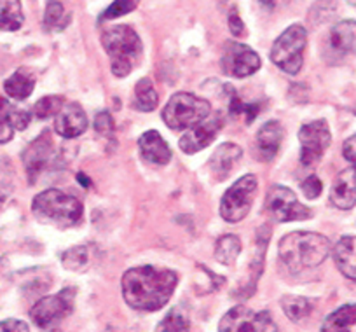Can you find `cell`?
Instances as JSON below:
<instances>
[{"instance_id":"cell-1","label":"cell","mask_w":356,"mask_h":332,"mask_svg":"<svg viewBox=\"0 0 356 332\" xmlns=\"http://www.w3.org/2000/svg\"><path fill=\"white\" fill-rule=\"evenodd\" d=\"M177 273L166 268L138 266L122 275V297L138 311H157L171 299L177 289Z\"/></svg>"},{"instance_id":"cell-2","label":"cell","mask_w":356,"mask_h":332,"mask_svg":"<svg viewBox=\"0 0 356 332\" xmlns=\"http://www.w3.org/2000/svg\"><path fill=\"white\" fill-rule=\"evenodd\" d=\"M280 259L292 273L316 268L332 252L330 239L311 231H296L283 236L278 246Z\"/></svg>"},{"instance_id":"cell-3","label":"cell","mask_w":356,"mask_h":332,"mask_svg":"<svg viewBox=\"0 0 356 332\" xmlns=\"http://www.w3.org/2000/svg\"><path fill=\"white\" fill-rule=\"evenodd\" d=\"M102 44L111 56V68L115 77H126L142 54V40L128 25H118L102 33Z\"/></svg>"},{"instance_id":"cell-4","label":"cell","mask_w":356,"mask_h":332,"mask_svg":"<svg viewBox=\"0 0 356 332\" xmlns=\"http://www.w3.org/2000/svg\"><path fill=\"white\" fill-rule=\"evenodd\" d=\"M32 210L37 219L60 228H74L82 222L84 215L81 200L60 189H47L37 194L32 201Z\"/></svg>"},{"instance_id":"cell-5","label":"cell","mask_w":356,"mask_h":332,"mask_svg":"<svg viewBox=\"0 0 356 332\" xmlns=\"http://www.w3.org/2000/svg\"><path fill=\"white\" fill-rule=\"evenodd\" d=\"M211 114L210 102L193 93H177L163 111V121L171 129H187L200 125Z\"/></svg>"},{"instance_id":"cell-6","label":"cell","mask_w":356,"mask_h":332,"mask_svg":"<svg viewBox=\"0 0 356 332\" xmlns=\"http://www.w3.org/2000/svg\"><path fill=\"white\" fill-rule=\"evenodd\" d=\"M307 32L302 25H292L276 39L271 49L273 63L290 75H297L304 63Z\"/></svg>"},{"instance_id":"cell-7","label":"cell","mask_w":356,"mask_h":332,"mask_svg":"<svg viewBox=\"0 0 356 332\" xmlns=\"http://www.w3.org/2000/svg\"><path fill=\"white\" fill-rule=\"evenodd\" d=\"M257 193V177L245 175L229 187L220 201V215L227 222H239L252 210Z\"/></svg>"},{"instance_id":"cell-8","label":"cell","mask_w":356,"mask_h":332,"mask_svg":"<svg viewBox=\"0 0 356 332\" xmlns=\"http://www.w3.org/2000/svg\"><path fill=\"white\" fill-rule=\"evenodd\" d=\"M266 210L278 222L307 221V219L313 217L311 208L304 207L297 200L293 191H290L285 186H280V184H275V186H271L269 191H267Z\"/></svg>"},{"instance_id":"cell-9","label":"cell","mask_w":356,"mask_h":332,"mask_svg":"<svg viewBox=\"0 0 356 332\" xmlns=\"http://www.w3.org/2000/svg\"><path fill=\"white\" fill-rule=\"evenodd\" d=\"M218 332H278L269 311L234 306L220 318Z\"/></svg>"},{"instance_id":"cell-10","label":"cell","mask_w":356,"mask_h":332,"mask_svg":"<svg viewBox=\"0 0 356 332\" xmlns=\"http://www.w3.org/2000/svg\"><path fill=\"white\" fill-rule=\"evenodd\" d=\"M300 140V163L304 166H314L320 163L325 150L332 143V133L325 119L306 122L299 132Z\"/></svg>"},{"instance_id":"cell-11","label":"cell","mask_w":356,"mask_h":332,"mask_svg":"<svg viewBox=\"0 0 356 332\" xmlns=\"http://www.w3.org/2000/svg\"><path fill=\"white\" fill-rule=\"evenodd\" d=\"M220 65L224 74L231 77H248L260 68V56L250 46L236 40H227L222 49Z\"/></svg>"},{"instance_id":"cell-12","label":"cell","mask_w":356,"mask_h":332,"mask_svg":"<svg viewBox=\"0 0 356 332\" xmlns=\"http://www.w3.org/2000/svg\"><path fill=\"white\" fill-rule=\"evenodd\" d=\"M74 289H63L61 292L54 294V296H46L35 303V306L30 311V318L33 324L40 329H47L53 325L54 322L61 320L67 317L74 308Z\"/></svg>"},{"instance_id":"cell-13","label":"cell","mask_w":356,"mask_h":332,"mask_svg":"<svg viewBox=\"0 0 356 332\" xmlns=\"http://www.w3.org/2000/svg\"><path fill=\"white\" fill-rule=\"evenodd\" d=\"M222 125H224V121H222L220 114H210V118H207L200 125L193 126L189 132L184 133V136L178 142L180 150L186 154H196L203 150L204 147H208L217 139V135L222 129Z\"/></svg>"},{"instance_id":"cell-14","label":"cell","mask_w":356,"mask_h":332,"mask_svg":"<svg viewBox=\"0 0 356 332\" xmlns=\"http://www.w3.org/2000/svg\"><path fill=\"white\" fill-rule=\"evenodd\" d=\"M54 154L53 140H51L49 132H44L37 140H33L26 150L23 152V163H25L26 173H29L30 182L37 179L44 172L47 164L51 163Z\"/></svg>"},{"instance_id":"cell-15","label":"cell","mask_w":356,"mask_h":332,"mask_svg":"<svg viewBox=\"0 0 356 332\" xmlns=\"http://www.w3.org/2000/svg\"><path fill=\"white\" fill-rule=\"evenodd\" d=\"M88 128V116L79 104H63L54 116V132L63 139H77Z\"/></svg>"},{"instance_id":"cell-16","label":"cell","mask_w":356,"mask_h":332,"mask_svg":"<svg viewBox=\"0 0 356 332\" xmlns=\"http://www.w3.org/2000/svg\"><path fill=\"white\" fill-rule=\"evenodd\" d=\"M30 114L26 111L9 104L0 97V143H8L15 136V129H26L30 125Z\"/></svg>"},{"instance_id":"cell-17","label":"cell","mask_w":356,"mask_h":332,"mask_svg":"<svg viewBox=\"0 0 356 332\" xmlns=\"http://www.w3.org/2000/svg\"><path fill=\"white\" fill-rule=\"evenodd\" d=\"M330 201L341 210H351L356 205V173L346 168L335 177L330 189Z\"/></svg>"},{"instance_id":"cell-18","label":"cell","mask_w":356,"mask_h":332,"mask_svg":"<svg viewBox=\"0 0 356 332\" xmlns=\"http://www.w3.org/2000/svg\"><path fill=\"white\" fill-rule=\"evenodd\" d=\"M138 149L143 159L154 164H168L171 161V149L159 132L150 129L138 139Z\"/></svg>"},{"instance_id":"cell-19","label":"cell","mask_w":356,"mask_h":332,"mask_svg":"<svg viewBox=\"0 0 356 332\" xmlns=\"http://www.w3.org/2000/svg\"><path fill=\"white\" fill-rule=\"evenodd\" d=\"M283 136H285V132L278 121H267L257 133V150L260 154V159H275L282 147Z\"/></svg>"},{"instance_id":"cell-20","label":"cell","mask_w":356,"mask_h":332,"mask_svg":"<svg viewBox=\"0 0 356 332\" xmlns=\"http://www.w3.org/2000/svg\"><path fill=\"white\" fill-rule=\"evenodd\" d=\"M334 261L339 271L351 282H356V236H342L334 246Z\"/></svg>"},{"instance_id":"cell-21","label":"cell","mask_w":356,"mask_h":332,"mask_svg":"<svg viewBox=\"0 0 356 332\" xmlns=\"http://www.w3.org/2000/svg\"><path fill=\"white\" fill-rule=\"evenodd\" d=\"M243 149L238 143L225 142L218 147L213 152V156L210 157V170L217 179L224 180L225 177L231 173L232 166L241 159Z\"/></svg>"},{"instance_id":"cell-22","label":"cell","mask_w":356,"mask_h":332,"mask_svg":"<svg viewBox=\"0 0 356 332\" xmlns=\"http://www.w3.org/2000/svg\"><path fill=\"white\" fill-rule=\"evenodd\" d=\"M330 46L341 54H356V22L337 23L330 32Z\"/></svg>"},{"instance_id":"cell-23","label":"cell","mask_w":356,"mask_h":332,"mask_svg":"<svg viewBox=\"0 0 356 332\" xmlns=\"http://www.w3.org/2000/svg\"><path fill=\"white\" fill-rule=\"evenodd\" d=\"M35 88V77L26 70H18L4 82V90L15 100H25L33 93Z\"/></svg>"},{"instance_id":"cell-24","label":"cell","mask_w":356,"mask_h":332,"mask_svg":"<svg viewBox=\"0 0 356 332\" xmlns=\"http://www.w3.org/2000/svg\"><path fill=\"white\" fill-rule=\"evenodd\" d=\"M25 16L19 0H0V30L16 32L23 26Z\"/></svg>"},{"instance_id":"cell-25","label":"cell","mask_w":356,"mask_h":332,"mask_svg":"<svg viewBox=\"0 0 356 332\" xmlns=\"http://www.w3.org/2000/svg\"><path fill=\"white\" fill-rule=\"evenodd\" d=\"M356 324V304H346L328 315L323 322L321 332H344Z\"/></svg>"},{"instance_id":"cell-26","label":"cell","mask_w":356,"mask_h":332,"mask_svg":"<svg viewBox=\"0 0 356 332\" xmlns=\"http://www.w3.org/2000/svg\"><path fill=\"white\" fill-rule=\"evenodd\" d=\"M239 254H241V239L236 235H224L215 243V259L220 264H234Z\"/></svg>"},{"instance_id":"cell-27","label":"cell","mask_w":356,"mask_h":332,"mask_svg":"<svg viewBox=\"0 0 356 332\" xmlns=\"http://www.w3.org/2000/svg\"><path fill=\"white\" fill-rule=\"evenodd\" d=\"M159 98L150 79H140L135 88V107L142 112H150L157 107Z\"/></svg>"},{"instance_id":"cell-28","label":"cell","mask_w":356,"mask_h":332,"mask_svg":"<svg viewBox=\"0 0 356 332\" xmlns=\"http://www.w3.org/2000/svg\"><path fill=\"white\" fill-rule=\"evenodd\" d=\"M282 308L292 322H300L313 311V304L302 296H285L282 299Z\"/></svg>"},{"instance_id":"cell-29","label":"cell","mask_w":356,"mask_h":332,"mask_svg":"<svg viewBox=\"0 0 356 332\" xmlns=\"http://www.w3.org/2000/svg\"><path fill=\"white\" fill-rule=\"evenodd\" d=\"M70 18L65 16L63 4L60 0H47L46 13H44V29L46 30H56V32H61L65 26L68 25Z\"/></svg>"},{"instance_id":"cell-30","label":"cell","mask_w":356,"mask_h":332,"mask_svg":"<svg viewBox=\"0 0 356 332\" xmlns=\"http://www.w3.org/2000/svg\"><path fill=\"white\" fill-rule=\"evenodd\" d=\"M156 332H191V320L180 308H173L159 322Z\"/></svg>"},{"instance_id":"cell-31","label":"cell","mask_w":356,"mask_h":332,"mask_svg":"<svg viewBox=\"0 0 356 332\" xmlns=\"http://www.w3.org/2000/svg\"><path fill=\"white\" fill-rule=\"evenodd\" d=\"M61 262H63V266L67 269L81 271V269H84L89 262V248L84 245L74 246V248L65 252L63 258H61Z\"/></svg>"},{"instance_id":"cell-32","label":"cell","mask_w":356,"mask_h":332,"mask_svg":"<svg viewBox=\"0 0 356 332\" xmlns=\"http://www.w3.org/2000/svg\"><path fill=\"white\" fill-rule=\"evenodd\" d=\"M63 98L61 97H44L33 107V114L39 119H49L51 116H56L60 109L63 107Z\"/></svg>"},{"instance_id":"cell-33","label":"cell","mask_w":356,"mask_h":332,"mask_svg":"<svg viewBox=\"0 0 356 332\" xmlns=\"http://www.w3.org/2000/svg\"><path fill=\"white\" fill-rule=\"evenodd\" d=\"M138 8V0H114L100 16V22H108V19H115L119 16H124L128 13L135 11Z\"/></svg>"},{"instance_id":"cell-34","label":"cell","mask_w":356,"mask_h":332,"mask_svg":"<svg viewBox=\"0 0 356 332\" xmlns=\"http://www.w3.org/2000/svg\"><path fill=\"white\" fill-rule=\"evenodd\" d=\"M321 191H323V184H321V180L316 175H309L302 182V193L309 200H316L321 194Z\"/></svg>"},{"instance_id":"cell-35","label":"cell","mask_w":356,"mask_h":332,"mask_svg":"<svg viewBox=\"0 0 356 332\" xmlns=\"http://www.w3.org/2000/svg\"><path fill=\"white\" fill-rule=\"evenodd\" d=\"M95 129L100 135H111L114 132V119H112V116L107 111H102L100 114H97V118H95Z\"/></svg>"},{"instance_id":"cell-36","label":"cell","mask_w":356,"mask_h":332,"mask_svg":"<svg viewBox=\"0 0 356 332\" xmlns=\"http://www.w3.org/2000/svg\"><path fill=\"white\" fill-rule=\"evenodd\" d=\"M342 154H344V159L351 164L349 168L356 173V135L349 136L346 140L344 147H342Z\"/></svg>"},{"instance_id":"cell-37","label":"cell","mask_w":356,"mask_h":332,"mask_svg":"<svg viewBox=\"0 0 356 332\" xmlns=\"http://www.w3.org/2000/svg\"><path fill=\"white\" fill-rule=\"evenodd\" d=\"M0 332H30V329L23 320L8 318V320L0 322Z\"/></svg>"},{"instance_id":"cell-38","label":"cell","mask_w":356,"mask_h":332,"mask_svg":"<svg viewBox=\"0 0 356 332\" xmlns=\"http://www.w3.org/2000/svg\"><path fill=\"white\" fill-rule=\"evenodd\" d=\"M229 29H231L232 35L234 37H243L245 35V23H243L241 16L238 15V11H231V15H229Z\"/></svg>"},{"instance_id":"cell-39","label":"cell","mask_w":356,"mask_h":332,"mask_svg":"<svg viewBox=\"0 0 356 332\" xmlns=\"http://www.w3.org/2000/svg\"><path fill=\"white\" fill-rule=\"evenodd\" d=\"M8 196H9V189H8V187L2 186V184H0V205L4 203L6 200H8Z\"/></svg>"},{"instance_id":"cell-40","label":"cell","mask_w":356,"mask_h":332,"mask_svg":"<svg viewBox=\"0 0 356 332\" xmlns=\"http://www.w3.org/2000/svg\"><path fill=\"white\" fill-rule=\"evenodd\" d=\"M348 2H349V4L355 6V8H356V0H348Z\"/></svg>"},{"instance_id":"cell-41","label":"cell","mask_w":356,"mask_h":332,"mask_svg":"<svg viewBox=\"0 0 356 332\" xmlns=\"http://www.w3.org/2000/svg\"><path fill=\"white\" fill-rule=\"evenodd\" d=\"M344 332H349V331H344Z\"/></svg>"}]
</instances>
